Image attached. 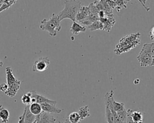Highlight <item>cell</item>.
<instances>
[{
    "instance_id": "cell-1",
    "label": "cell",
    "mask_w": 154,
    "mask_h": 123,
    "mask_svg": "<svg viewBox=\"0 0 154 123\" xmlns=\"http://www.w3.org/2000/svg\"><path fill=\"white\" fill-rule=\"evenodd\" d=\"M81 2L78 1H65L64 9L58 14L60 22L64 19H69L75 22L76 14L81 7Z\"/></svg>"
},
{
    "instance_id": "cell-2",
    "label": "cell",
    "mask_w": 154,
    "mask_h": 123,
    "mask_svg": "<svg viewBox=\"0 0 154 123\" xmlns=\"http://www.w3.org/2000/svg\"><path fill=\"white\" fill-rule=\"evenodd\" d=\"M39 28L43 31L48 32L50 36L55 37L57 35V32L61 29L58 14L53 13L49 20L45 19L42 20L40 22Z\"/></svg>"
},
{
    "instance_id": "cell-3",
    "label": "cell",
    "mask_w": 154,
    "mask_h": 123,
    "mask_svg": "<svg viewBox=\"0 0 154 123\" xmlns=\"http://www.w3.org/2000/svg\"><path fill=\"white\" fill-rule=\"evenodd\" d=\"M7 84L8 89L5 94L9 97H14L20 88V80L17 79L13 74V70L10 67H7L5 68Z\"/></svg>"
},
{
    "instance_id": "cell-4",
    "label": "cell",
    "mask_w": 154,
    "mask_h": 123,
    "mask_svg": "<svg viewBox=\"0 0 154 123\" xmlns=\"http://www.w3.org/2000/svg\"><path fill=\"white\" fill-rule=\"evenodd\" d=\"M153 51L154 43H145L143 44L141 50L137 56V59L141 67L151 66Z\"/></svg>"
},
{
    "instance_id": "cell-5",
    "label": "cell",
    "mask_w": 154,
    "mask_h": 123,
    "mask_svg": "<svg viewBox=\"0 0 154 123\" xmlns=\"http://www.w3.org/2000/svg\"><path fill=\"white\" fill-rule=\"evenodd\" d=\"M49 64L50 61L48 57H41L34 62L32 67V71L43 72L48 69Z\"/></svg>"
},
{
    "instance_id": "cell-6",
    "label": "cell",
    "mask_w": 154,
    "mask_h": 123,
    "mask_svg": "<svg viewBox=\"0 0 154 123\" xmlns=\"http://www.w3.org/2000/svg\"><path fill=\"white\" fill-rule=\"evenodd\" d=\"M140 37V34L139 32L133 34H130L129 35H126L124 37H123L119 41V43L117 44L116 48H119L121 47L129 45L134 42L137 41V40H140L139 37Z\"/></svg>"
},
{
    "instance_id": "cell-7",
    "label": "cell",
    "mask_w": 154,
    "mask_h": 123,
    "mask_svg": "<svg viewBox=\"0 0 154 123\" xmlns=\"http://www.w3.org/2000/svg\"><path fill=\"white\" fill-rule=\"evenodd\" d=\"M30 92L31 94V103H37L40 104L42 103H49L54 106H55L57 104L56 101L51 100L45 96L38 94L37 92H35V91H32Z\"/></svg>"
},
{
    "instance_id": "cell-8",
    "label": "cell",
    "mask_w": 154,
    "mask_h": 123,
    "mask_svg": "<svg viewBox=\"0 0 154 123\" xmlns=\"http://www.w3.org/2000/svg\"><path fill=\"white\" fill-rule=\"evenodd\" d=\"M127 123H143V113L140 111L128 109Z\"/></svg>"
},
{
    "instance_id": "cell-9",
    "label": "cell",
    "mask_w": 154,
    "mask_h": 123,
    "mask_svg": "<svg viewBox=\"0 0 154 123\" xmlns=\"http://www.w3.org/2000/svg\"><path fill=\"white\" fill-rule=\"evenodd\" d=\"M36 123H55L56 119L51 114L42 111L36 116Z\"/></svg>"
},
{
    "instance_id": "cell-10",
    "label": "cell",
    "mask_w": 154,
    "mask_h": 123,
    "mask_svg": "<svg viewBox=\"0 0 154 123\" xmlns=\"http://www.w3.org/2000/svg\"><path fill=\"white\" fill-rule=\"evenodd\" d=\"M103 25V29L106 32H109L111 29V28L114 26L116 21L114 18V16H105L102 19H99Z\"/></svg>"
},
{
    "instance_id": "cell-11",
    "label": "cell",
    "mask_w": 154,
    "mask_h": 123,
    "mask_svg": "<svg viewBox=\"0 0 154 123\" xmlns=\"http://www.w3.org/2000/svg\"><path fill=\"white\" fill-rule=\"evenodd\" d=\"M89 14H90V10L88 7L81 6L76 14V20L79 22H81V21L84 20L85 18H87L89 16Z\"/></svg>"
},
{
    "instance_id": "cell-12",
    "label": "cell",
    "mask_w": 154,
    "mask_h": 123,
    "mask_svg": "<svg viewBox=\"0 0 154 123\" xmlns=\"http://www.w3.org/2000/svg\"><path fill=\"white\" fill-rule=\"evenodd\" d=\"M40 106L42 109V111L49 113H60L63 111V109H60L55 106L49 103H42Z\"/></svg>"
},
{
    "instance_id": "cell-13",
    "label": "cell",
    "mask_w": 154,
    "mask_h": 123,
    "mask_svg": "<svg viewBox=\"0 0 154 123\" xmlns=\"http://www.w3.org/2000/svg\"><path fill=\"white\" fill-rule=\"evenodd\" d=\"M140 43V40H138L131 44L125 46L119 47V48H116L114 50V52L117 55H120L122 53H125V52L129 51L135 47L137 46H138Z\"/></svg>"
},
{
    "instance_id": "cell-14",
    "label": "cell",
    "mask_w": 154,
    "mask_h": 123,
    "mask_svg": "<svg viewBox=\"0 0 154 123\" xmlns=\"http://www.w3.org/2000/svg\"><path fill=\"white\" fill-rule=\"evenodd\" d=\"M86 31V28L84 26H82L76 21L73 22V23L70 27V32L73 35H78L80 32H84Z\"/></svg>"
},
{
    "instance_id": "cell-15",
    "label": "cell",
    "mask_w": 154,
    "mask_h": 123,
    "mask_svg": "<svg viewBox=\"0 0 154 123\" xmlns=\"http://www.w3.org/2000/svg\"><path fill=\"white\" fill-rule=\"evenodd\" d=\"M28 109L30 112L35 116L38 115L42 112V109L41 107L40 104L37 103H31L28 106Z\"/></svg>"
},
{
    "instance_id": "cell-16",
    "label": "cell",
    "mask_w": 154,
    "mask_h": 123,
    "mask_svg": "<svg viewBox=\"0 0 154 123\" xmlns=\"http://www.w3.org/2000/svg\"><path fill=\"white\" fill-rule=\"evenodd\" d=\"M78 113L80 117L81 120H83L85 118L89 117L90 116V109L88 106H85L79 108Z\"/></svg>"
},
{
    "instance_id": "cell-17",
    "label": "cell",
    "mask_w": 154,
    "mask_h": 123,
    "mask_svg": "<svg viewBox=\"0 0 154 123\" xmlns=\"http://www.w3.org/2000/svg\"><path fill=\"white\" fill-rule=\"evenodd\" d=\"M10 118L9 111L4 108L3 107H0V119L2 123H7Z\"/></svg>"
},
{
    "instance_id": "cell-18",
    "label": "cell",
    "mask_w": 154,
    "mask_h": 123,
    "mask_svg": "<svg viewBox=\"0 0 154 123\" xmlns=\"http://www.w3.org/2000/svg\"><path fill=\"white\" fill-rule=\"evenodd\" d=\"M87 28L91 31L97 30V29L103 30V25L102 23L99 20H96V21L94 22L93 23H92L90 25L88 26Z\"/></svg>"
},
{
    "instance_id": "cell-19",
    "label": "cell",
    "mask_w": 154,
    "mask_h": 123,
    "mask_svg": "<svg viewBox=\"0 0 154 123\" xmlns=\"http://www.w3.org/2000/svg\"><path fill=\"white\" fill-rule=\"evenodd\" d=\"M36 119V116L32 114L28 109V106H27L25 116V123H32Z\"/></svg>"
},
{
    "instance_id": "cell-20",
    "label": "cell",
    "mask_w": 154,
    "mask_h": 123,
    "mask_svg": "<svg viewBox=\"0 0 154 123\" xmlns=\"http://www.w3.org/2000/svg\"><path fill=\"white\" fill-rule=\"evenodd\" d=\"M17 1L14 0H3V2L1 4L0 7V13L2 11L8 9L10 7H11L13 4H14Z\"/></svg>"
},
{
    "instance_id": "cell-21",
    "label": "cell",
    "mask_w": 154,
    "mask_h": 123,
    "mask_svg": "<svg viewBox=\"0 0 154 123\" xmlns=\"http://www.w3.org/2000/svg\"><path fill=\"white\" fill-rule=\"evenodd\" d=\"M68 121L70 123H79L81 119L78 112H73L70 113L67 118Z\"/></svg>"
},
{
    "instance_id": "cell-22",
    "label": "cell",
    "mask_w": 154,
    "mask_h": 123,
    "mask_svg": "<svg viewBox=\"0 0 154 123\" xmlns=\"http://www.w3.org/2000/svg\"><path fill=\"white\" fill-rule=\"evenodd\" d=\"M21 101L26 106H29L31 104V92L23 94L21 97Z\"/></svg>"
},
{
    "instance_id": "cell-23",
    "label": "cell",
    "mask_w": 154,
    "mask_h": 123,
    "mask_svg": "<svg viewBox=\"0 0 154 123\" xmlns=\"http://www.w3.org/2000/svg\"><path fill=\"white\" fill-rule=\"evenodd\" d=\"M116 3V8H117V11H120V10L124 7V8H126V4L129 1H122V0H119V1H115Z\"/></svg>"
},
{
    "instance_id": "cell-24",
    "label": "cell",
    "mask_w": 154,
    "mask_h": 123,
    "mask_svg": "<svg viewBox=\"0 0 154 123\" xmlns=\"http://www.w3.org/2000/svg\"><path fill=\"white\" fill-rule=\"evenodd\" d=\"M26 108H27V106H26V107H25V109H24V111H23V113L22 114V115L19 116L18 123H25V113H26Z\"/></svg>"
},
{
    "instance_id": "cell-25",
    "label": "cell",
    "mask_w": 154,
    "mask_h": 123,
    "mask_svg": "<svg viewBox=\"0 0 154 123\" xmlns=\"http://www.w3.org/2000/svg\"><path fill=\"white\" fill-rule=\"evenodd\" d=\"M8 89V85L6 83H3L0 85V90L3 92H5Z\"/></svg>"
},
{
    "instance_id": "cell-26",
    "label": "cell",
    "mask_w": 154,
    "mask_h": 123,
    "mask_svg": "<svg viewBox=\"0 0 154 123\" xmlns=\"http://www.w3.org/2000/svg\"><path fill=\"white\" fill-rule=\"evenodd\" d=\"M106 2L109 5V6L111 7V8H112V10L114 8H116V7H117L115 1H106Z\"/></svg>"
},
{
    "instance_id": "cell-27",
    "label": "cell",
    "mask_w": 154,
    "mask_h": 123,
    "mask_svg": "<svg viewBox=\"0 0 154 123\" xmlns=\"http://www.w3.org/2000/svg\"><path fill=\"white\" fill-rule=\"evenodd\" d=\"M149 36L151 40L154 41V26L152 27L149 32Z\"/></svg>"
},
{
    "instance_id": "cell-28",
    "label": "cell",
    "mask_w": 154,
    "mask_h": 123,
    "mask_svg": "<svg viewBox=\"0 0 154 123\" xmlns=\"http://www.w3.org/2000/svg\"><path fill=\"white\" fill-rule=\"evenodd\" d=\"M151 66H154V52L152 55V64H151Z\"/></svg>"
},
{
    "instance_id": "cell-29",
    "label": "cell",
    "mask_w": 154,
    "mask_h": 123,
    "mask_svg": "<svg viewBox=\"0 0 154 123\" xmlns=\"http://www.w3.org/2000/svg\"><path fill=\"white\" fill-rule=\"evenodd\" d=\"M59 123H70V122L68 121V119H67L66 120V121H65V122H60Z\"/></svg>"
},
{
    "instance_id": "cell-30",
    "label": "cell",
    "mask_w": 154,
    "mask_h": 123,
    "mask_svg": "<svg viewBox=\"0 0 154 123\" xmlns=\"http://www.w3.org/2000/svg\"><path fill=\"white\" fill-rule=\"evenodd\" d=\"M2 66V62L0 61V68H1Z\"/></svg>"
},
{
    "instance_id": "cell-31",
    "label": "cell",
    "mask_w": 154,
    "mask_h": 123,
    "mask_svg": "<svg viewBox=\"0 0 154 123\" xmlns=\"http://www.w3.org/2000/svg\"><path fill=\"white\" fill-rule=\"evenodd\" d=\"M32 123H36V121H34V122H32Z\"/></svg>"
}]
</instances>
